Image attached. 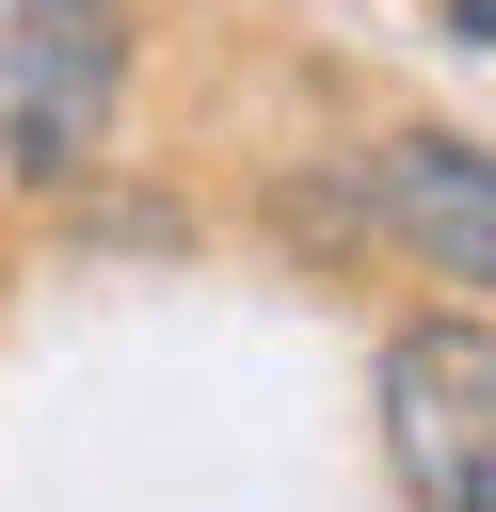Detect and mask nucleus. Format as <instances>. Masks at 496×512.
<instances>
[{"label": "nucleus", "instance_id": "1", "mask_svg": "<svg viewBox=\"0 0 496 512\" xmlns=\"http://www.w3.org/2000/svg\"><path fill=\"white\" fill-rule=\"evenodd\" d=\"M112 96H128V16L112 0H32L16 48H0V160L16 176H80L112 144Z\"/></svg>", "mask_w": 496, "mask_h": 512}, {"label": "nucleus", "instance_id": "2", "mask_svg": "<svg viewBox=\"0 0 496 512\" xmlns=\"http://www.w3.org/2000/svg\"><path fill=\"white\" fill-rule=\"evenodd\" d=\"M384 448L416 512H496V352L480 320H432L384 352Z\"/></svg>", "mask_w": 496, "mask_h": 512}, {"label": "nucleus", "instance_id": "3", "mask_svg": "<svg viewBox=\"0 0 496 512\" xmlns=\"http://www.w3.org/2000/svg\"><path fill=\"white\" fill-rule=\"evenodd\" d=\"M368 192H384V224L432 256V288H480V272H496V192H480V144H464V128L384 144V160H368Z\"/></svg>", "mask_w": 496, "mask_h": 512}]
</instances>
